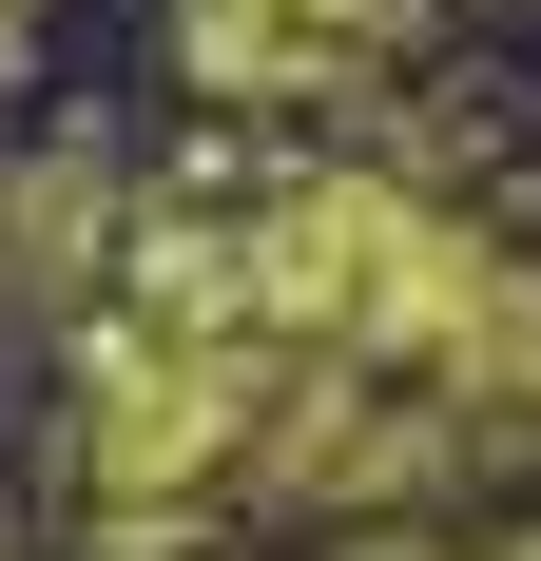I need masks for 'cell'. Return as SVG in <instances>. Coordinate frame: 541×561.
<instances>
[{
    "label": "cell",
    "mask_w": 541,
    "mask_h": 561,
    "mask_svg": "<svg viewBox=\"0 0 541 561\" xmlns=\"http://www.w3.org/2000/svg\"><path fill=\"white\" fill-rule=\"evenodd\" d=\"M426 0H194V78H252V98H310V78H368Z\"/></svg>",
    "instance_id": "obj_1"
}]
</instances>
